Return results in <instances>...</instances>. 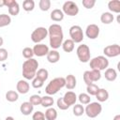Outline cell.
<instances>
[{
  "instance_id": "obj_30",
  "label": "cell",
  "mask_w": 120,
  "mask_h": 120,
  "mask_svg": "<svg viewBox=\"0 0 120 120\" xmlns=\"http://www.w3.org/2000/svg\"><path fill=\"white\" fill-rule=\"evenodd\" d=\"M36 77H38V79H40L43 82H45L49 77V72H48V70L46 68H39V69L37 70Z\"/></svg>"
},
{
  "instance_id": "obj_26",
  "label": "cell",
  "mask_w": 120,
  "mask_h": 120,
  "mask_svg": "<svg viewBox=\"0 0 120 120\" xmlns=\"http://www.w3.org/2000/svg\"><path fill=\"white\" fill-rule=\"evenodd\" d=\"M74 42L68 38V39H66L63 43H62V48L63 50L66 52H71L73 50H74Z\"/></svg>"
},
{
  "instance_id": "obj_32",
  "label": "cell",
  "mask_w": 120,
  "mask_h": 120,
  "mask_svg": "<svg viewBox=\"0 0 120 120\" xmlns=\"http://www.w3.org/2000/svg\"><path fill=\"white\" fill-rule=\"evenodd\" d=\"M35 8L34 0H24L22 2V8L25 11H32Z\"/></svg>"
},
{
  "instance_id": "obj_5",
  "label": "cell",
  "mask_w": 120,
  "mask_h": 120,
  "mask_svg": "<svg viewBox=\"0 0 120 120\" xmlns=\"http://www.w3.org/2000/svg\"><path fill=\"white\" fill-rule=\"evenodd\" d=\"M102 111V106L99 102H90L84 108L85 114L90 118H95L98 114H100Z\"/></svg>"
},
{
  "instance_id": "obj_18",
  "label": "cell",
  "mask_w": 120,
  "mask_h": 120,
  "mask_svg": "<svg viewBox=\"0 0 120 120\" xmlns=\"http://www.w3.org/2000/svg\"><path fill=\"white\" fill-rule=\"evenodd\" d=\"M33 110H34V106L29 101L22 102L20 107V111L23 115H29L30 113H32Z\"/></svg>"
},
{
  "instance_id": "obj_9",
  "label": "cell",
  "mask_w": 120,
  "mask_h": 120,
  "mask_svg": "<svg viewBox=\"0 0 120 120\" xmlns=\"http://www.w3.org/2000/svg\"><path fill=\"white\" fill-rule=\"evenodd\" d=\"M62 11L66 15L75 16L79 13V8H78V5L73 1H66L63 4Z\"/></svg>"
},
{
  "instance_id": "obj_45",
  "label": "cell",
  "mask_w": 120,
  "mask_h": 120,
  "mask_svg": "<svg viewBox=\"0 0 120 120\" xmlns=\"http://www.w3.org/2000/svg\"><path fill=\"white\" fill-rule=\"evenodd\" d=\"M4 6H5L4 0H0V8H2V7H4Z\"/></svg>"
},
{
  "instance_id": "obj_43",
  "label": "cell",
  "mask_w": 120,
  "mask_h": 120,
  "mask_svg": "<svg viewBox=\"0 0 120 120\" xmlns=\"http://www.w3.org/2000/svg\"><path fill=\"white\" fill-rule=\"evenodd\" d=\"M113 120H120V114H116L113 118Z\"/></svg>"
},
{
  "instance_id": "obj_21",
  "label": "cell",
  "mask_w": 120,
  "mask_h": 120,
  "mask_svg": "<svg viewBox=\"0 0 120 120\" xmlns=\"http://www.w3.org/2000/svg\"><path fill=\"white\" fill-rule=\"evenodd\" d=\"M51 19L53 22H61L64 19V13L61 9L59 8H55L51 12Z\"/></svg>"
},
{
  "instance_id": "obj_12",
  "label": "cell",
  "mask_w": 120,
  "mask_h": 120,
  "mask_svg": "<svg viewBox=\"0 0 120 120\" xmlns=\"http://www.w3.org/2000/svg\"><path fill=\"white\" fill-rule=\"evenodd\" d=\"M4 4L8 8V13L12 16H17L20 12V6L15 0H4Z\"/></svg>"
},
{
  "instance_id": "obj_16",
  "label": "cell",
  "mask_w": 120,
  "mask_h": 120,
  "mask_svg": "<svg viewBox=\"0 0 120 120\" xmlns=\"http://www.w3.org/2000/svg\"><path fill=\"white\" fill-rule=\"evenodd\" d=\"M16 88H17L18 93L23 95V94L28 93L29 88H30V85H29V83H28L25 80H20V81L17 82Z\"/></svg>"
},
{
  "instance_id": "obj_41",
  "label": "cell",
  "mask_w": 120,
  "mask_h": 120,
  "mask_svg": "<svg viewBox=\"0 0 120 120\" xmlns=\"http://www.w3.org/2000/svg\"><path fill=\"white\" fill-rule=\"evenodd\" d=\"M56 105H57V107H58L60 110H63V111H65V110H67V109L69 108L68 105L65 104V102L63 101L62 98H59L57 99V101H56Z\"/></svg>"
},
{
  "instance_id": "obj_15",
  "label": "cell",
  "mask_w": 120,
  "mask_h": 120,
  "mask_svg": "<svg viewBox=\"0 0 120 120\" xmlns=\"http://www.w3.org/2000/svg\"><path fill=\"white\" fill-rule=\"evenodd\" d=\"M62 99H63V101L65 102L66 105L70 107V106H72V105H74L76 103L77 96L73 91H68L67 93H65V95L62 98Z\"/></svg>"
},
{
  "instance_id": "obj_38",
  "label": "cell",
  "mask_w": 120,
  "mask_h": 120,
  "mask_svg": "<svg viewBox=\"0 0 120 120\" xmlns=\"http://www.w3.org/2000/svg\"><path fill=\"white\" fill-rule=\"evenodd\" d=\"M44 84V82L40 79H38V77H35L33 80H32V86L34 88H40L42 87Z\"/></svg>"
},
{
  "instance_id": "obj_25",
  "label": "cell",
  "mask_w": 120,
  "mask_h": 120,
  "mask_svg": "<svg viewBox=\"0 0 120 120\" xmlns=\"http://www.w3.org/2000/svg\"><path fill=\"white\" fill-rule=\"evenodd\" d=\"M44 115H45L46 120H55L57 118V112L54 108L50 107L46 110Z\"/></svg>"
},
{
  "instance_id": "obj_6",
  "label": "cell",
  "mask_w": 120,
  "mask_h": 120,
  "mask_svg": "<svg viewBox=\"0 0 120 120\" xmlns=\"http://www.w3.org/2000/svg\"><path fill=\"white\" fill-rule=\"evenodd\" d=\"M101 78V73L99 70L97 69H91L86 70L83 73V81L86 83V85H89L91 83H94L95 82H98Z\"/></svg>"
},
{
  "instance_id": "obj_1",
  "label": "cell",
  "mask_w": 120,
  "mask_h": 120,
  "mask_svg": "<svg viewBox=\"0 0 120 120\" xmlns=\"http://www.w3.org/2000/svg\"><path fill=\"white\" fill-rule=\"evenodd\" d=\"M48 35H49L50 46L52 47V50L58 49L62 45L64 38L62 26L57 23H53L50 25L48 29Z\"/></svg>"
},
{
  "instance_id": "obj_39",
  "label": "cell",
  "mask_w": 120,
  "mask_h": 120,
  "mask_svg": "<svg viewBox=\"0 0 120 120\" xmlns=\"http://www.w3.org/2000/svg\"><path fill=\"white\" fill-rule=\"evenodd\" d=\"M82 6H83L85 8L91 9V8L95 6V4H96V0H82Z\"/></svg>"
},
{
  "instance_id": "obj_2",
  "label": "cell",
  "mask_w": 120,
  "mask_h": 120,
  "mask_svg": "<svg viewBox=\"0 0 120 120\" xmlns=\"http://www.w3.org/2000/svg\"><path fill=\"white\" fill-rule=\"evenodd\" d=\"M38 68V62L34 59L30 58L23 62L22 64V76L26 80H33L36 77V73Z\"/></svg>"
},
{
  "instance_id": "obj_13",
  "label": "cell",
  "mask_w": 120,
  "mask_h": 120,
  "mask_svg": "<svg viewBox=\"0 0 120 120\" xmlns=\"http://www.w3.org/2000/svg\"><path fill=\"white\" fill-rule=\"evenodd\" d=\"M85 35L90 39L97 38L98 37V35H99V27L95 23L87 25V27L85 29Z\"/></svg>"
},
{
  "instance_id": "obj_42",
  "label": "cell",
  "mask_w": 120,
  "mask_h": 120,
  "mask_svg": "<svg viewBox=\"0 0 120 120\" xmlns=\"http://www.w3.org/2000/svg\"><path fill=\"white\" fill-rule=\"evenodd\" d=\"M8 56V51L4 48H0V62H3L5 61Z\"/></svg>"
},
{
  "instance_id": "obj_46",
  "label": "cell",
  "mask_w": 120,
  "mask_h": 120,
  "mask_svg": "<svg viewBox=\"0 0 120 120\" xmlns=\"http://www.w3.org/2000/svg\"><path fill=\"white\" fill-rule=\"evenodd\" d=\"M5 120H15V119H14L12 116H8V117H7Z\"/></svg>"
},
{
  "instance_id": "obj_11",
  "label": "cell",
  "mask_w": 120,
  "mask_h": 120,
  "mask_svg": "<svg viewBox=\"0 0 120 120\" xmlns=\"http://www.w3.org/2000/svg\"><path fill=\"white\" fill-rule=\"evenodd\" d=\"M103 52L107 57H116L120 54V46L118 44L106 46L103 49Z\"/></svg>"
},
{
  "instance_id": "obj_10",
  "label": "cell",
  "mask_w": 120,
  "mask_h": 120,
  "mask_svg": "<svg viewBox=\"0 0 120 120\" xmlns=\"http://www.w3.org/2000/svg\"><path fill=\"white\" fill-rule=\"evenodd\" d=\"M48 36V29H46L45 27H38L36 28L32 34H31V39L33 42L35 43H39L40 41H42L46 37Z\"/></svg>"
},
{
  "instance_id": "obj_24",
  "label": "cell",
  "mask_w": 120,
  "mask_h": 120,
  "mask_svg": "<svg viewBox=\"0 0 120 120\" xmlns=\"http://www.w3.org/2000/svg\"><path fill=\"white\" fill-rule=\"evenodd\" d=\"M113 20H114V17L112 15V13H111V12H103L100 16V21L104 24H109V23L112 22Z\"/></svg>"
},
{
  "instance_id": "obj_20",
  "label": "cell",
  "mask_w": 120,
  "mask_h": 120,
  "mask_svg": "<svg viewBox=\"0 0 120 120\" xmlns=\"http://www.w3.org/2000/svg\"><path fill=\"white\" fill-rule=\"evenodd\" d=\"M104 76H105V79L109 82H113L116 80L117 78V72L114 68H107L106 70H105V73H104Z\"/></svg>"
},
{
  "instance_id": "obj_19",
  "label": "cell",
  "mask_w": 120,
  "mask_h": 120,
  "mask_svg": "<svg viewBox=\"0 0 120 120\" xmlns=\"http://www.w3.org/2000/svg\"><path fill=\"white\" fill-rule=\"evenodd\" d=\"M47 56V60L48 62L52 63V64H55L59 61L60 59V53L56 51V50H52V51H49L48 54L46 55Z\"/></svg>"
},
{
  "instance_id": "obj_3",
  "label": "cell",
  "mask_w": 120,
  "mask_h": 120,
  "mask_svg": "<svg viewBox=\"0 0 120 120\" xmlns=\"http://www.w3.org/2000/svg\"><path fill=\"white\" fill-rule=\"evenodd\" d=\"M66 85V80L64 77H57L52 79L46 86L45 88V92L49 95V96H52L55 95L60 89H62L63 87H65Z\"/></svg>"
},
{
  "instance_id": "obj_34",
  "label": "cell",
  "mask_w": 120,
  "mask_h": 120,
  "mask_svg": "<svg viewBox=\"0 0 120 120\" xmlns=\"http://www.w3.org/2000/svg\"><path fill=\"white\" fill-rule=\"evenodd\" d=\"M78 99H79V101L81 102V104L86 105V104L90 103L91 98H90V96H89L88 94H86V93H81V94L79 95V97H78Z\"/></svg>"
},
{
  "instance_id": "obj_27",
  "label": "cell",
  "mask_w": 120,
  "mask_h": 120,
  "mask_svg": "<svg viewBox=\"0 0 120 120\" xmlns=\"http://www.w3.org/2000/svg\"><path fill=\"white\" fill-rule=\"evenodd\" d=\"M18 98H19V94L14 90H9L6 93V99L9 102H15L18 100Z\"/></svg>"
},
{
  "instance_id": "obj_23",
  "label": "cell",
  "mask_w": 120,
  "mask_h": 120,
  "mask_svg": "<svg viewBox=\"0 0 120 120\" xmlns=\"http://www.w3.org/2000/svg\"><path fill=\"white\" fill-rule=\"evenodd\" d=\"M108 8L112 12L119 13L120 12V1L119 0H111V1H109Z\"/></svg>"
},
{
  "instance_id": "obj_4",
  "label": "cell",
  "mask_w": 120,
  "mask_h": 120,
  "mask_svg": "<svg viewBox=\"0 0 120 120\" xmlns=\"http://www.w3.org/2000/svg\"><path fill=\"white\" fill-rule=\"evenodd\" d=\"M90 68L91 69H97V70H105L109 66L108 59L103 55H98L97 57H94L90 60Z\"/></svg>"
},
{
  "instance_id": "obj_8",
  "label": "cell",
  "mask_w": 120,
  "mask_h": 120,
  "mask_svg": "<svg viewBox=\"0 0 120 120\" xmlns=\"http://www.w3.org/2000/svg\"><path fill=\"white\" fill-rule=\"evenodd\" d=\"M69 36L70 39L74 43H81L83 39V33L82 27L79 25H72L69 28Z\"/></svg>"
},
{
  "instance_id": "obj_31",
  "label": "cell",
  "mask_w": 120,
  "mask_h": 120,
  "mask_svg": "<svg viewBox=\"0 0 120 120\" xmlns=\"http://www.w3.org/2000/svg\"><path fill=\"white\" fill-rule=\"evenodd\" d=\"M72 112L75 116H81L84 113V108L82 104H74Z\"/></svg>"
},
{
  "instance_id": "obj_36",
  "label": "cell",
  "mask_w": 120,
  "mask_h": 120,
  "mask_svg": "<svg viewBox=\"0 0 120 120\" xmlns=\"http://www.w3.org/2000/svg\"><path fill=\"white\" fill-rule=\"evenodd\" d=\"M29 102L33 105V106H36V105H40L41 103V97L38 96V95H32L29 98Z\"/></svg>"
},
{
  "instance_id": "obj_37",
  "label": "cell",
  "mask_w": 120,
  "mask_h": 120,
  "mask_svg": "<svg viewBox=\"0 0 120 120\" xmlns=\"http://www.w3.org/2000/svg\"><path fill=\"white\" fill-rule=\"evenodd\" d=\"M33 55H34V52H33V49L30 48V47H25L23 50H22V56L26 59H30V58H33Z\"/></svg>"
},
{
  "instance_id": "obj_22",
  "label": "cell",
  "mask_w": 120,
  "mask_h": 120,
  "mask_svg": "<svg viewBox=\"0 0 120 120\" xmlns=\"http://www.w3.org/2000/svg\"><path fill=\"white\" fill-rule=\"evenodd\" d=\"M96 98L99 102H104L109 98V93L106 89L103 88H99L98 93L96 94Z\"/></svg>"
},
{
  "instance_id": "obj_40",
  "label": "cell",
  "mask_w": 120,
  "mask_h": 120,
  "mask_svg": "<svg viewBox=\"0 0 120 120\" xmlns=\"http://www.w3.org/2000/svg\"><path fill=\"white\" fill-rule=\"evenodd\" d=\"M32 119L33 120H46L44 113L42 112H40V111H38V112H34V114L32 116Z\"/></svg>"
},
{
  "instance_id": "obj_35",
  "label": "cell",
  "mask_w": 120,
  "mask_h": 120,
  "mask_svg": "<svg viewBox=\"0 0 120 120\" xmlns=\"http://www.w3.org/2000/svg\"><path fill=\"white\" fill-rule=\"evenodd\" d=\"M38 6L42 11H48L51 8V1L50 0H40L38 3Z\"/></svg>"
},
{
  "instance_id": "obj_14",
  "label": "cell",
  "mask_w": 120,
  "mask_h": 120,
  "mask_svg": "<svg viewBox=\"0 0 120 120\" xmlns=\"http://www.w3.org/2000/svg\"><path fill=\"white\" fill-rule=\"evenodd\" d=\"M33 52H34V55H37L38 57L45 56L49 52V47L43 43H38L37 45L34 46Z\"/></svg>"
},
{
  "instance_id": "obj_33",
  "label": "cell",
  "mask_w": 120,
  "mask_h": 120,
  "mask_svg": "<svg viewBox=\"0 0 120 120\" xmlns=\"http://www.w3.org/2000/svg\"><path fill=\"white\" fill-rule=\"evenodd\" d=\"M98 89H99V87L95 83H91V84L87 85V87H86V91L89 96H96Z\"/></svg>"
},
{
  "instance_id": "obj_29",
  "label": "cell",
  "mask_w": 120,
  "mask_h": 120,
  "mask_svg": "<svg viewBox=\"0 0 120 120\" xmlns=\"http://www.w3.org/2000/svg\"><path fill=\"white\" fill-rule=\"evenodd\" d=\"M11 22V18L8 14H0V28L9 25Z\"/></svg>"
},
{
  "instance_id": "obj_17",
  "label": "cell",
  "mask_w": 120,
  "mask_h": 120,
  "mask_svg": "<svg viewBox=\"0 0 120 120\" xmlns=\"http://www.w3.org/2000/svg\"><path fill=\"white\" fill-rule=\"evenodd\" d=\"M65 80H66V85H65V87H67V89L72 90V89H74V88L76 87L77 81H76V78H75L74 75L68 74V75L65 78Z\"/></svg>"
},
{
  "instance_id": "obj_44",
  "label": "cell",
  "mask_w": 120,
  "mask_h": 120,
  "mask_svg": "<svg viewBox=\"0 0 120 120\" xmlns=\"http://www.w3.org/2000/svg\"><path fill=\"white\" fill-rule=\"evenodd\" d=\"M3 43H4V39H3V38L0 36V47L3 45Z\"/></svg>"
},
{
  "instance_id": "obj_7",
  "label": "cell",
  "mask_w": 120,
  "mask_h": 120,
  "mask_svg": "<svg viewBox=\"0 0 120 120\" xmlns=\"http://www.w3.org/2000/svg\"><path fill=\"white\" fill-rule=\"evenodd\" d=\"M76 52H77V56L79 60L82 63H87L90 60L91 53H90V49L87 45L85 44L79 45V47L76 50Z\"/></svg>"
},
{
  "instance_id": "obj_28",
  "label": "cell",
  "mask_w": 120,
  "mask_h": 120,
  "mask_svg": "<svg viewBox=\"0 0 120 120\" xmlns=\"http://www.w3.org/2000/svg\"><path fill=\"white\" fill-rule=\"evenodd\" d=\"M40 105L44 108H50L53 105V98L51 96L41 97V103Z\"/></svg>"
}]
</instances>
